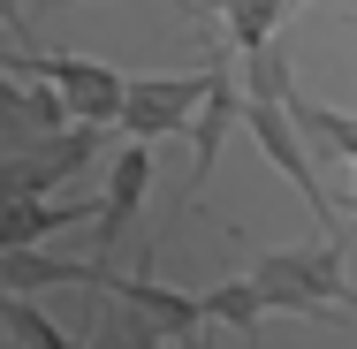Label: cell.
I'll use <instances>...</instances> for the list:
<instances>
[{
    "mask_svg": "<svg viewBox=\"0 0 357 349\" xmlns=\"http://www.w3.org/2000/svg\"><path fill=\"white\" fill-rule=\"evenodd\" d=\"M76 212H91V205H0V251H31L38 235L69 228Z\"/></svg>",
    "mask_w": 357,
    "mask_h": 349,
    "instance_id": "52a82bcc",
    "label": "cell"
},
{
    "mask_svg": "<svg viewBox=\"0 0 357 349\" xmlns=\"http://www.w3.org/2000/svg\"><path fill=\"white\" fill-rule=\"evenodd\" d=\"M251 281H259L266 304H282V311H327V304H350V311H357V288L342 281V251H335V243L274 251V258H259Z\"/></svg>",
    "mask_w": 357,
    "mask_h": 349,
    "instance_id": "6da1fadb",
    "label": "cell"
},
{
    "mask_svg": "<svg viewBox=\"0 0 357 349\" xmlns=\"http://www.w3.org/2000/svg\"><path fill=\"white\" fill-rule=\"evenodd\" d=\"M15 23H23V8H15V0H0V31H15Z\"/></svg>",
    "mask_w": 357,
    "mask_h": 349,
    "instance_id": "9c48e42d",
    "label": "cell"
},
{
    "mask_svg": "<svg viewBox=\"0 0 357 349\" xmlns=\"http://www.w3.org/2000/svg\"><path fill=\"white\" fill-rule=\"evenodd\" d=\"M213 69H220V76H213V99H206V107H198V122H190V144H198V152H190V198H198V190H206V175H213L220 130L243 114V91H236V76H228V61H220V54H213Z\"/></svg>",
    "mask_w": 357,
    "mask_h": 349,
    "instance_id": "277c9868",
    "label": "cell"
},
{
    "mask_svg": "<svg viewBox=\"0 0 357 349\" xmlns=\"http://www.w3.org/2000/svg\"><path fill=\"white\" fill-rule=\"evenodd\" d=\"M220 8H228V46L251 61V54L274 46V31H282V15L296 8V0H220Z\"/></svg>",
    "mask_w": 357,
    "mask_h": 349,
    "instance_id": "5b68a950",
    "label": "cell"
},
{
    "mask_svg": "<svg viewBox=\"0 0 357 349\" xmlns=\"http://www.w3.org/2000/svg\"><path fill=\"white\" fill-rule=\"evenodd\" d=\"M0 319L15 327V342H23V349H69V342H61V327H54L46 311H31L23 296H0Z\"/></svg>",
    "mask_w": 357,
    "mask_h": 349,
    "instance_id": "ba28073f",
    "label": "cell"
},
{
    "mask_svg": "<svg viewBox=\"0 0 357 349\" xmlns=\"http://www.w3.org/2000/svg\"><path fill=\"white\" fill-rule=\"evenodd\" d=\"M144 175H152V152L144 144H130L122 160H114V175H107V205H99V235H114L130 212H137V198H144Z\"/></svg>",
    "mask_w": 357,
    "mask_h": 349,
    "instance_id": "8992f818",
    "label": "cell"
},
{
    "mask_svg": "<svg viewBox=\"0 0 357 349\" xmlns=\"http://www.w3.org/2000/svg\"><path fill=\"white\" fill-rule=\"evenodd\" d=\"M213 61L198 76H130V99H122V130H130V144H152L167 137V130H190L198 122V107L213 99Z\"/></svg>",
    "mask_w": 357,
    "mask_h": 349,
    "instance_id": "7a4b0ae2",
    "label": "cell"
},
{
    "mask_svg": "<svg viewBox=\"0 0 357 349\" xmlns=\"http://www.w3.org/2000/svg\"><path fill=\"white\" fill-rule=\"evenodd\" d=\"M350 212H357V198H350Z\"/></svg>",
    "mask_w": 357,
    "mask_h": 349,
    "instance_id": "30bf717a",
    "label": "cell"
},
{
    "mask_svg": "<svg viewBox=\"0 0 357 349\" xmlns=\"http://www.w3.org/2000/svg\"><path fill=\"white\" fill-rule=\"evenodd\" d=\"M15 69L38 76V84H54V91H61V107L76 114V130H91V122H122L130 76L99 69V61H76V54H15Z\"/></svg>",
    "mask_w": 357,
    "mask_h": 349,
    "instance_id": "3957f363",
    "label": "cell"
}]
</instances>
